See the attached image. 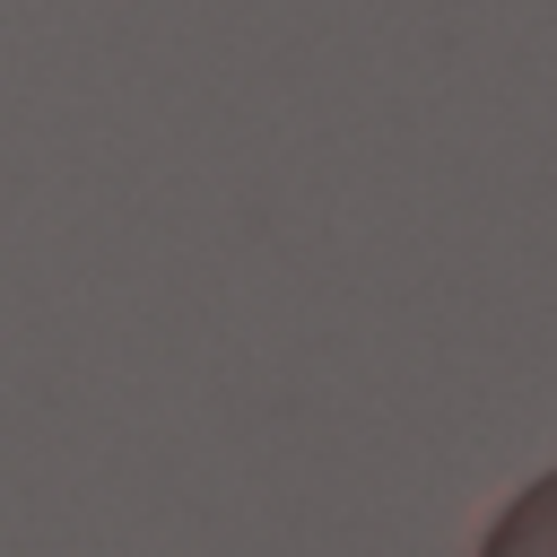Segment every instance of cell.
I'll use <instances>...</instances> for the list:
<instances>
[{"instance_id": "cell-1", "label": "cell", "mask_w": 557, "mask_h": 557, "mask_svg": "<svg viewBox=\"0 0 557 557\" xmlns=\"http://www.w3.org/2000/svg\"><path fill=\"white\" fill-rule=\"evenodd\" d=\"M479 557H557V470H540L522 496H505V513L487 522Z\"/></svg>"}]
</instances>
